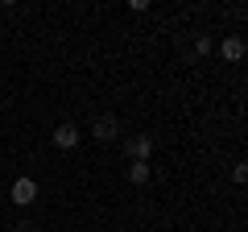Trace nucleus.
Instances as JSON below:
<instances>
[{"instance_id":"423d86ee","label":"nucleus","mask_w":248,"mask_h":232,"mask_svg":"<svg viewBox=\"0 0 248 232\" xmlns=\"http://www.w3.org/2000/svg\"><path fill=\"white\" fill-rule=\"evenodd\" d=\"M149 179H153L149 162H133V166H128V182H133V187H145Z\"/></svg>"},{"instance_id":"0eeeda50","label":"nucleus","mask_w":248,"mask_h":232,"mask_svg":"<svg viewBox=\"0 0 248 232\" xmlns=\"http://www.w3.org/2000/svg\"><path fill=\"white\" fill-rule=\"evenodd\" d=\"M211 50H215V42H211V37L203 33V37H199V42H195V54H199V58H203V54H211Z\"/></svg>"},{"instance_id":"7ed1b4c3","label":"nucleus","mask_w":248,"mask_h":232,"mask_svg":"<svg viewBox=\"0 0 248 232\" xmlns=\"http://www.w3.org/2000/svg\"><path fill=\"white\" fill-rule=\"evenodd\" d=\"M9 199H13L17 207H29V203L37 199V182H33V179H17V182H13V191H9Z\"/></svg>"},{"instance_id":"6e6552de","label":"nucleus","mask_w":248,"mask_h":232,"mask_svg":"<svg viewBox=\"0 0 248 232\" xmlns=\"http://www.w3.org/2000/svg\"><path fill=\"white\" fill-rule=\"evenodd\" d=\"M232 179H236V182H248V166H244V162H236V166H232Z\"/></svg>"},{"instance_id":"20e7f679","label":"nucleus","mask_w":248,"mask_h":232,"mask_svg":"<svg viewBox=\"0 0 248 232\" xmlns=\"http://www.w3.org/2000/svg\"><path fill=\"white\" fill-rule=\"evenodd\" d=\"M79 137H83V133L71 125V120H62V125L54 129V145H58V149H75V145H79Z\"/></svg>"},{"instance_id":"f257e3e1","label":"nucleus","mask_w":248,"mask_h":232,"mask_svg":"<svg viewBox=\"0 0 248 232\" xmlns=\"http://www.w3.org/2000/svg\"><path fill=\"white\" fill-rule=\"evenodd\" d=\"M124 149H128L133 162H149V153L157 149V137H153V133H133L128 141H124Z\"/></svg>"},{"instance_id":"1a4fd4ad","label":"nucleus","mask_w":248,"mask_h":232,"mask_svg":"<svg viewBox=\"0 0 248 232\" xmlns=\"http://www.w3.org/2000/svg\"><path fill=\"white\" fill-rule=\"evenodd\" d=\"M13 232H37V228H33V224H29V220H25V224H17V228H13Z\"/></svg>"},{"instance_id":"f03ea898","label":"nucleus","mask_w":248,"mask_h":232,"mask_svg":"<svg viewBox=\"0 0 248 232\" xmlns=\"http://www.w3.org/2000/svg\"><path fill=\"white\" fill-rule=\"evenodd\" d=\"M91 137H95V141H116V137H120V120H116V116L112 112H108V116H99V120H95V125H91Z\"/></svg>"},{"instance_id":"39448f33","label":"nucleus","mask_w":248,"mask_h":232,"mask_svg":"<svg viewBox=\"0 0 248 232\" xmlns=\"http://www.w3.org/2000/svg\"><path fill=\"white\" fill-rule=\"evenodd\" d=\"M244 50H248V42H244L240 33H232V37H223V42H219V54L228 58V63H240V58H244Z\"/></svg>"}]
</instances>
